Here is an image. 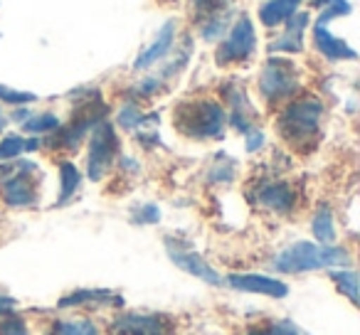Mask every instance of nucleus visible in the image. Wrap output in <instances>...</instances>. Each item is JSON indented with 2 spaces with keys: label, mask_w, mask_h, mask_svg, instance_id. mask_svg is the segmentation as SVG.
Segmentation results:
<instances>
[{
  "label": "nucleus",
  "mask_w": 360,
  "mask_h": 335,
  "mask_svg": "<svg viewBox=\"0 0 360 335\" xmlns=\"http://www.w3.org/2000/svg\"><path fill=\"white\" fill-rule=\"evenodd\" d=\"M350 254L343 247L333 244H314V242H296L279 251L274 259V269L284 274H304L316 269H333V266H348Z\"/></svg>",
  "instance_id": "obj_1"
},
{
  "label": "nucleus",
  "mask_w": 360,
  "mask_h": 335,
  "mask_svg": "<svg viewBox=\"0 0 360 335\" xmlns=\"http://www.w3.org/2000/svg\"><path fill=\"white\" fill-rule=\"evenodd\" d=\"M225 124L227 111L215 101H188V104L175 109V126L188 138H222Z\"/></svg>",
  "instance_id": "obj_2"
},
{
  "label": "nucleus",
  "mask_w": 360,
  "mask_h": 335,
  "mask_svg": "<svg viewBox=\"0 0 360 335\" xmlns=\"http://www.w3.org/2000/svg\"><path fill=\"white\" fill-rule=\"evenodd\" d=\"M321 116H323V104L319 99L291 101L279 116V133L289 143L301 145L319 133Z\"/></svg>",
  "instance_id": "obj_3"
},
{
  "label": "nucleus",
  "mask_w": 360,
  "mask_h": 335,
  "mask_svg": "<svg viewBox=\"0 0 360 335\" xmlns=\"http://www.w3.org/2000/svg\"><path fill=\"white\" fill-rule=\"evenodd\" d=\"M109 335H175V320L168 313L126 310L109 323Z\"/></svg>",
  "instance_id": "obj_4"
},
{
  "label": "nucleus",
  "mask_w": 360,
  "mask_h": 335,
  "mask_svg": "<svg viewBox=\"0 0 360 335\" xmlns=\"http://www.w3.org/2000/svg\"><path fill=\"white\" fill-rule=\"evenodd\" d=\"M296 89H299V72H296V67L289 60L274 57V60L266 62L259 74V91L264 99L269 101L286 99Z\"/></svg>",
  "instance_id": "obj_5"
},
{
  "label": "nucleus",
  "mask_w": 360,
  "mask_h": 335,
  "mask_svg": "<svg viewBox=\"0 0 360 335\" xmlns=\"http://www.w3.org/2000/svg\"><path fill=\"white\" fill-rule=\"evenodd\" d=\"M116 150H119V138H116L114 129L106 121H99L91 131L89 140V158H86V176L91 180H101L104 173L109 171L111 160H114Z\"/></svg>",
  "instance_id": "obj_6"
},
{
  "label": "nucleus",
  "mask_w": 360,
  "mask_h": 335,
  "mask_svg": "<svg viewBox=\"0 0 360 335\" xmlns=\"http://www.w3.org/2000/svg\"><path fill=\"white\" fill-rule=\"evenodd\" d=\"M255 47H257L255 25H252L250 18H242V20H237V25L232 27L230 37H227L220 45V50H217V62H220V65L245 62L255 55Z\"/></svg>",
  "instance_id": "obj_7"
},
{
  "label": "nucleus",
  "mask_w": 360,
  "mask_h": 335,
  "mask_svg": "<svg viewBox=\"0 0 360 335\" xmlns=\"http://www.w3.org/2000/svg\"><path fill=\"white\" fill-rule=\"evenodd\" d=\"M165 249H168V256L170 261H173L178 269L188 271V274L198 276V279L207 281V284L212 286H220L222 284V276L217 274L215 269H212L210 264H207L205 259H202L200 254H198L195 249H191V247H186L183 242H175V239H165Z\"/></svg>",
  "instance_id": "obj_8"
},
{
  "label": "nucleus",
  "mask_w": 360,
  "mask_h": 335,
  "mask_svg": "<svg viewBox=\"0 0 360 335\" xmlns=\"http://www.w3.org/2000/svg\"><path fill=\"white\" fill-rule=\"evenodd\" d=\"M227 284L235 291H245V294H262L269 298H286L289 296V286L279 279L271 276H259V274H232L227 279Z\"/></svg>",
  "instance_id": "obj_9"
},
{
  "label": "nucleus",
  "mask_w": 360,
  "mask_h": 335,
  "mask_svg": "<svg viewBox=\"0 0 360 335\" xmlns=\"http://www.w3.org/2000/svg\"><path fill=\"white\" fill-rule=\"evenodd\" d=\"M30 168H35L32 163H20V173L18 176H11L6 183H3V200L8 202V205L13 207H25V205H32V202L37 200V188L35 183L30 180V176H27L25 171H30Z\"/></svg>",
  "instance_id": "obj_10"
},
{
  "label": "nucleus",
  "mask_w": 360,
  "mask_h": 335,
  "mask_svg": "<svg viewBox=\"0 0 360 335\" xmlns=\"http://www.w3.org/2000/svg\"><path fill=\"white\" fill-rule=\"evenodd\" d=\"M60 308H75V306H111V308H124V298L109 289H77L75 294L60 298Z\"/></svg>",
  "instance_id": "obj_11"
},
{
  "label": "nucleus",
  "mask_w": 360,
  "mask_h": 335,
  "mask_svg": "<svg viewBox=\"0 0 360 335\" xmlns=\"http://www.w3.org/2000/svg\"><path fill=\"white\" fill-rule=\"evenodd\" d=\"M259 205H264L266 210H274V212H286L294 210L296 205V192L289 183H264L259 188V195H257Z\"/></svg>",
  "instance_id": "obj_12"
},
{
  "label": "nucleus",
  "mask_w": 360,
  "mask_h": 335,
  "mask_svg": "<svg viewBox=\"0 0 360 335\" xmlns=\"http://www.w3.org/2000/svg\"><path fill=\"white\" fill-rule=\"evenodd\" d=\"M314 40H316V47H319V52L326 57V60L330 62H338V60H355V50H350L348 45H345L343 40H338V37H333L328 30H326L323 25H316L314 30Z\"/></svg>",
  "instance_id": "obj_13"
},
{
  "label": "nucleus",
  "mask_w": 360,
  "mask_h": 335,
  "mask_svg": "<svg viewBox=\"0 0 360 335\" xmlns=\"http://www.w3.org/2000/svg\"><path fill=\"white\" fill-rule=\"evenodd\" d=\"M306 22H309V15L306 13H294V15L286 20V32L269 47L271 52H299L301 50V35L306 30Z\"/></svg>",
  "instance_id": "obj_14"
},
{
  "label": "nucleus",
  "mask_w": 360,
  "mask_h": 335,
  "mask_svg": "<svg viewBox=\"0 0 360 335\" xmlns=\"http://www.w3.org/2000/svg\"><path fill=\"white\" fill-rule=\"evenodd\" d=\"M173 32H175V25L173 22H168V25L158 32V37H155L153 45L139 55V60H136V65H134L136 70H146V67H150V65H155V62L163 60V57L168 55L170 45H173Z\"/></svg>",
  "instance_id": "obj_15"
},
{
  "label": "nucleus",
  "mask_w": 360,
  "mask_h": 335,
  "mask_svg": "<svg viewBox=\"0 0 360 335\" xmlns=\"http://www.w3.org/2000/svg\"><path fill=\"white\" fill-rule=\"evenodd\" d=\"M299 0H269L259 8V18L266 27H274L279 22H286L296 13Z\"/></svg>",
  "instance_id": "obj_16"
},
{
  "label": "nucleus",
  "mask_w": 360,
  "mask_h": 335,
  "mask_svg": "<svg viewBox=\"0 0 360 335\" xmlns=\"http://www.w3.org/2000/svg\"><path fill=\"white\" fill-rule=\"evenodd\" d=\"M230 101H232V126L237 131H252V119H255V109L247 101L245 91H230Z\"/></svg>",
  "instance_id": "obj_17"
},
{
  "label": "nucleus",
  "mask_w": 360,
  "mask_h": 335,
  "mask_svg": "<svg viewBox=\"0 0 360 335\" xmlns=\"http://www.w3.org/2000/svg\"><path fill=\"white\" fill-rule=\"evenodd\" d=\"M311 232H314V237L319 239V244H333L335 242V225H333V215H330L328 207H321L314 215Z\"/></svg>",
  "instance_id": "obj_18"
},
{
  "label": "nucleus",
  "mask_w": 360,
  "mask_h": 335,
  "mask_svg": "<svg viewBox=\"0 0 360 335\" xmlns=\"http://www.w3.org/2000/svg\"><path fill=\"white\" fill-rule=\"evenodd\" d=\"M47 335H101V330L91 320L77 318V320H57V323H52Z\"/></svg>",
  "instance_id": "obj_19"
},
{
  "label": "nucleus",
  "mask_w": 360,
  "mask_h": 335,
  "mask_svg": "<svg viewBox=\"0 0 360 335\" xmlns=\"http://www.w3.org/2000/svg\"><path fill=\"white\" fill-rule=\"evenodd\" d=\"M40 148V140L35 138H22V136H6L0 140V160H13L25 150Z\"/></svg>",
  "instance_id": "obj_20"
},
{
  "label": "nucleus",
  "mask_w": 360,
  "mask_h": 335,
  "mask_svg": "<svg viewBox=\"0 0 360 335\" xmlns=\"http://www.w3.org/2000/svg\"><path fill=\"white\" fill-rule=\"evenodd\" d=\"M60 180H62V185H60V205H62V202H67L77 192V188H79V183H82V173L75 168V163H62Z\"/></svg>",
  "instance_id": "obj_21"
},
{
  "label": "nucleus",
  "mask_w": 360,
  "mask_h": 335,
  "mask_svg": "<svg viewBox=\"0 0 360 335\" xmlns=\"http://www.w3.org/2000/svg\"><path fill=\"white\" fill-rule=\"evenodd\" d=\"M330 279H333V284L338 286V291L350 301V303H358V274H355L353 269L333 271Z\"/></svg>",
  "instance_id": "obj_22"
},
{
  "label": "nucleus",
  "mask_w": 360,
  "mask_h": 335,
  "mask_svg": "<svg viewBox=\"0 0 360 335\" xmlns=\"http://www.w3.org/2000/svg\"><path fill=\"white\" fill-rule=\"evenodd\" d=\"M247 335H301V330L289 320H271V323L247 328Z\"/></svg>",
  "instance_id": "obj_23"
},
{
  "label": "nucleus",
  "mask_w": 360,
  "mask_h": 335,
  "mask_svg": "<svg viewBox=\"0 0 360 335\" xmlns=\"http://www.w3.org/2000/svg\"><path fill=\"white\" fill-rule=\"evenodd\" d=\"M22 129L27 133H50V131L60 129V119L55 114H37L30 116L27 121H22Z\"/></svg>",
  "instance_id": "obj_24"
},
{
  "label": "nucleus",
  "mask_w": 360,
  "mask_h": 335,
  "mask_svg": "<svg viewBox=\"0 0 360 335\" xmlns=\"http://www.w3.org/2000/svg\"><path fill=\"white\" fill-rule=\"evenodd\" d=\"M141 124H146V116H143V111H141L139 106L126 104L124 109L119 111V126H124L126 131L136 129V126H141Z\"/></svg>",
  "instance_id": "obj_25"
},
{
  "label": "nucleus",
  "mask_w": 360,
  "mask_h": 335,
  "mask_svg": "<svg viewBox=\"0 0 360 335\" xmlns=\"http://www.w3.org/2000/svg\"><path fill=\"white\" fill-rule=\"evenodd\" d=\"M0 335H30V328H27V323L20 315L8 313L6 318L0 320Z\"/></svg>",
  "instance_id": "obj_26"
},
{
  "label": "nucleus",
  "mask_w": 360,
  "mask_h": 335,
  "mask_svg": "<svg viewBox=\"0 0 360 335\" xmlns=\"http://www.w3.org/2000/svg\"><path fill=\"white\" fill-rule=\"evenodd\" d=\"M35 99L37 96L30 94V91H15V89H11V86L0 84V101H6V104L20 106V104H30V101H35Z\"/></svg>",
  "instance_id": "obj_27"
},
{
  "label": "nucleus",
  "mask_w": 360,
  "mask_h": 335,
  "mask_svg": "<svg viewBox=\"0 0 360 335\" xmlns=\"http://www.w3.org/2000/svg\"><path fill=\"white\" fill-rule=\"evenodd\" d=\"M350 13V6L345 0H330L328 6H323V13L319 15V22L316 25H326L330 18H338V15H348Z\"/></svg>",
  "instance_id": "obj_28"
},
{
  "label": "nucleus",
  "mask_w": 360,
  "mask_h": 335,
  "mask_svg": "<svg viewBox=\"0 0 360 335\" xmlns=\"http://www.w3.org/2000/svg\"><path fill=\"white\" fill-rule=\"evenodd\" d=\"M195 3V11L202 13V15H215V13H222L227 6H232L235 0H193Z\"/></svg>",
  "instance_id": "obj_29"
},
{
  "label": "nucleus",
  "mask_w": 360,
  "mask_h": 335,
  "mask_svg": "<svg viewBox=\"0 0 360 335\" xmlns=\"http://www.w3.org/2000/svg\"><path fill=\"white\" fill-rule=\"evenodd\" d=\"M160 220V210L155 205H141L134 210V222L139 225H155Z\"/></svg>",
  "instance_id": "obj_30"
},
{
  "label": "nucleus",
  "mask_w": 360,
  "mask_h": 335,
  "mask_svg": "<svg viewBox=\"0 0 360 335\" xmlns=\"http://www.w3.org/2000/svg\"><path fill=\"white\" fill-rule=\"evenodd\" d=\"M222 32H225V20H220V18L202 27V37H205V40H220Z\"/></svg>",
  "instance_id": "obj_31"
},
{
  "label": "nucleus",
  "mask_w": 360,
  "mask_h": 335,
  "mask_svg": "<svg viewBox=\"0 0 360 335\" xmlns=\"http://www.w3.org/2000/svg\"><path fill=\"white\" fill-rule=\"evenodd\" d=\"M262 145H264V133L257 129L247 131V153H255V150H259Z\"/></svg>",
  "instance_id": "obj_32"
},
{
  "label": "nucleus",
  "mask_w": 360,
  "mask_h": 335,
  "mask_svg": "<svg viewBox=\"0 0 360 335\" xmlns=\"http://www.w3.org/2000/svg\"><path fill=\"white\" fill-rule=\"evenodd\" d=\"M13 308H15V298L8 294H0V315L13 313Z\"/></svg>",
  "instance_id": "obj_33"
},
{
  "label": "nucleus",
  "mask_w": 360,
  "mask_h": 335,
  "mask_svg": "<svg viewBox=\"0 0 360 335\" xmlns=\"http://www.w3.org/2000/svg\"><path fill=\"white\" fill-rule=\"evenodd\" d=\"M6 129V116H3V111H0V131Z\"/></svg>",
  "instance_id": "obj_34"
},
{
  "label": "nucleus",
  "mask_w": 360,
  "mask_h": 335,
  "mask_svg": "<svg viewBox=\"0 0 360 335\" xmlns=\"http://www.w3.org/2000/svg\"><path fill=\"white\" fill-rule=\"evenodd\" d=\"M328 3H330V0H316V6H319V8H323V6H328Z\"/></svg>",
  "instance_id": "obj_35"
}]
</instances>
